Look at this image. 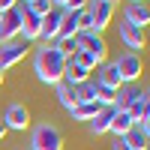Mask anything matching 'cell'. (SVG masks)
<instances>
[{"label":"cell","mask_w":150,"mask_h":150,"mask_svg":"<svg viewBox=\"0 0 150 150\" xmlns=\"http://www.w3.org/2000/svg\"><path fill=\"white\" fill-rule=\"evenodd\" d=\"M114 114H117V111L111 108V105L99 108V114H96L93 120H87V132H90V135H96V138H99V135H105V132L111 129V120H114Z\"/></svg>","instance_id":"4fadbf2b"},{"label":"cell","mask_w":150,"mask_h":150,"mask_svg":"<svg viewBox=\"0 0 150 150\" xmlns=\"http://www.w3.org/2000/svg\"><path fill=\"white\" fill-rule=\"evenodd\" d=\"M15 6H18V0H0V15L9 12V9H15Z\"/></svg>","instance_id":"d4e9b609"},{"label":"cell","mask_w":150,"mask_h":150,"mask_svg":"<svg viewBox=\"0 0 150 150\" xmlns=\"http://www.w3.org/2000/svg\"><path fill=\"white\" fill-rule=\"evenodd\" d=\"M24 54H27V45L21 39H12V42H0V72L12 69L15 63H21Z\"/></svg>","instance_id":"ba28073f"},{"label":"cell","mask_w":150,"mask_h":150,"mask_svg":"<svg viewBox=\"0 0 150 150\" xmlns=\"http://www.w3.org/2000/svg\"><path fill=\"white\" fill-rule=\"evenodd\" d=\"M0 84H3V72H0Z\"/></svg>","instance_id":"1f68e13d"},{"label":"cell","mask_w":150,"mask_h":150,"mask_svg":"<svg viewBox=\"0 0 150 150\" xmlns=\"http://www.w3.org/2000/svg\"><path fill=\"white\" fill-rule=\"evenodd\" d=\"M75 42H78L81 51L93 54L99 66L108 60V42H105V36H102V33H78V36H75Z\"/></svg>","instance_id":"3957f363"},{"label":"cell","mask_w":150,"mask_h":150,"mask_svg":"<svg viewBox=\"0 0 150 150\" xmlns=\"http://www.w3.org/2000/svg\"><path fill=\"white\" fill-rule=\"evenodd\" d=\"M114 63H117V69H120V78H123V84H138L141 72H144V63H141V57H138V54L123 51L120 57H114Z\"/></svg>","instance_id":"277c9868"},{"label":"cell","mask_w":150,"mask_h":150,"mask_svg":"<svg viewBox=\"0 0 150 150\" xmlns=\"http://www.w3.org/2000/svg\"><path fill=\"white\" fill-rule=\"evenodd\" d=\"M96 84H105V87H111V90H117V87H123V78H120V69H117V63L114 60H105L102 66L96 69V78H93Z\"/></svg>","instance_id":"30bf717a"},{"label":"cell","mask_w":150,"mask_h":150,"mask_svg":"<svg viewBox=\"0 0 150 150\" xmlns=\"http://www.w3.org/2000/svg\"><path fill=\"white\" fill-rule=\"evenodd\" d=\"M87 6V0H66V9L63 12H81Z\"/></svg>","instance_id":"cb8c5ba5"},{"label":"cell","mask_w":150,"mask_h":150,"mask_svg":"<svg viewBox=\"0 0 150 150\" xmlns=\"http://www.w3.org/2000/svg\"><path fill=\"white\" fill-rule=\"evenodd\" d=\"M21 18H24V6L18 3L15 9H9L0 15V42H12V39H18V33H21Z\"/></svg>","instance_id":"5b68a950"},{"label":"cell","mask_w":150,"mask_h":150,"mask_svg":"<svg viewBox=\"0 0 150 150\" xmlns=\"http://www.w3.org/2000/svg\"><path fill=\"white\" fill-rule=\"evenodd\" d=\"M99 108H102L99 102H78V105L69 111V117L78 120V123H87V120H93V117L99 114Z\"/></svg>","instance_id":"e0dca14e"},{"label":"cell","mask_w":150,"mask_h":150,"mask_svg":"<svg viewBox=\"0 0 150 150\" xmlns=\"http://www.w3.org/2000/svg\"><path fill=\"white\" fill-rule=\"evenodd\" d=\"M105 3H111V6H114V3H117V0H105Z\"/></svg>","instance_id":"f546056e"},{"label":"cell","mask_w":150,"mask_h":150,"mask_svg":"<svg viewBox=\"0 0 150 150\" xmlns=\"http://www.w3.org/2000/svg\"><path fill=\"white\" fill-rule=\"evenodd\" d=\"M3 135H6V126H3V120H0V141H3Z\"/></svg>","instance_id":"83f0119b"},{"label":"cell","mask_w":150,"mask_h":150,"mask_svg":"<svg viewBox=\"0 0 150 150\" xmlns=\"http://www.w3.org/2000/svg\"><path fill=\"white\" fill-rule=\"evenodd\" d=\"M87 78H90V72H87V69H81L78 63L66 60V66H63V78H60L66 87H78V84H84Z\"/></svg>","instance_id":"9a60e30c"},{"label":"cell","mask_w":150,"mask_h":150,"mask_svg":"<svg viewBox=\"0 0 150 150\" xmlns=\"http://www.w3.org/2000/svg\"><path fill=\"white\" fill-rule=\"evenodd\" d=\"M75 99H78V102H96V81L87 78L84 84H78L75 87Z\"/></svg>","instance_id":"ffe728a7"},{"label":"cell","mask_w":150,"mask_h":150,"mask_svg":"<svg viewBox=\"0 0 150 150\" xmlns=\"http://www.w3.org/2000/svg\"><path fill=\"white\" fill-rule=\"evenodd\" d=\"M114 93H117V90H111V87H105V84H96V102L102 105V108L114 102Z\"/></svg>","instance_id":"603a6c76"},{"label":"cell","mask_w":150,"mask_h":150,"mask_svg":"<svg viewBox=\"0 0 150 150\" xmlns=\"http://www.w3.org/2000/svg\"><path fill=\"white\" fill-rule=\"evenodd\" d=\"M138 93H141V87H138V84H123V87H117L111 108H114V111H126V108L132 105V99L138 96Z\"/></svg>","instance_id":"5bb4252c"},{"label":"cell","mask_w":150,"mask_h":150,"mask_svg":"<svg viewBox=\"0 0 150 150\" xmlns=\"http://www.w3.org/2000/svg\"><path fill=\"white\" fill-rule=\"evenodd\" d=\"M117 36H120V42L126 45V51H132V54H138L144 48V30L135 27V24H129V21L117 24Z\"/></svg>","instance_id":"9c48e42d"},{"label":"cell","mask_w":150,"mask_h":150,"mask_svg":"<svg viewBox=\"0 0 150 150\" xmlns=\"http://www.w3.org/2000/svg\"><path fill=\"white\" fill-rule=\"evenodd\" d=\"M15 150H30V147H15Z\"/></svg>","instance_id":"4dcf8cb0"},{"label":"cell","mask_w":150,"mask_h":150,"mask_svg":"<svg viewBox=\"0 0 150 150\" xmlns=\"http://www.w3.org/2000/svg\"><path fill=\"white\" fill-rule=\"evenodd\" d=\"M78 33H81V27H78V12H63V21H60L57 39H75Z\"/></svg>","instance_id":"2e32d148"},{"label":"cell","mask_w":150,"mask_h":150,"mask_svg":"<svg viewBox=\"0 0 150 150\" xmlns=\"http://www.w3.org/2000/svg\"><path fill=\"white\" fill-rule=\"evenodd\" d=\"M135 126V123H132V117L126 114V111H117V114H114V120H111V135H114V138H123V135H126L129 129Z\"/></svg>","instance_id":"d6986e66"},{"label":"cell","mask_w":150,"mask_h":150,"mask_svg":"<svg viewBox=\"0 0 150 150\" xmlns=\"http://www.w3.org/2000/svg\"><path fill=\"white\" fill-rule=\"evenodd\" d=\"M123 21H129V24H135V27H147L150 24V6L147 3H126L123 6Z\"/></svg>","instance_id":"7c38bea8"},{"label":"cell","mask_w":150,"mask_h":150,"mask_svg":"<svg viewBox=\"0 0 150 150\" xmlns=\"http://www.w3.org/2000/svg\"><path fill=\"white\" fill-rule=\"evenodd\" d=\"M51 6L54 9H66V0H51Z\"/></svg>","instance_id":"4316f807"},{"label":"cell","mask_w":150,"mask_h":150,"mask_svg":"<svg viewBox=\"0 0 150 150\" xmlns=\"http://www.w3.org/2000/svg\"><path fill=\"white\" fill-rule=\"evenodd\" d=\"M30 150H63V135L51 120H39L30 132Z\"/></svg>","instance_id":"7a4b0ae2"},{"label":"cell","mask_w":150,"mask_h":150,"mask_svg":"<svg viewBox=\"0 0 150 150\" xmlns=\"http://www.w3.org/2000/svg\"><path fill=\"white\" fill-rule=\"evenodd\" d=\"M54 93H57V102H60L63 111H72L75 105H78V99H75V87H66L63 81L54 84Z\"/></svg>","instance_id":"ac0fdd59"},{"label":"cell","mask_w":150,"mask_h":150,"mask_svg":"<svg viewBox=\"0 0 150 150\" xmlns=\"http://www.w3.org/2000/svg\"><path fill=\"white\" fill-rule=\"evenodd\" d=\"M123 138H126V144H129L132 150H147V135H144V132H138L135 126H132L126 135H123Z\"/></svg>","instance_id":"44dd1931"},{"label":"cell","mask_w":150,"mask_h":150,"mask_svg":"<svg viewBox=\"0 0 150 150\" xmlns=\"http://www.w3.org/2000/svg\"><path fill=\"white\" fill-rule=\"evenodd\" d=\"M63 66H66V57L54 48V42L36 45V51H33V75H36L39 84H48V87L60 84V78H63Z\"/></svg>","instance_id":"6da1fadb"},{"label":"cell","mask_w":150,"mask_h":150,"mask_svg":"<svg viewBox=\"0 0 150 150\" xmlns=\"http://www.w3.org/2000/svg\"><path fill=\"white\" fill-rule=\"evenodd\" d=\"M87 15L93 21V33H102L108 24H111V15H114V6L105 3V0H87Z\"/></svg>","instance_id":"52a82bcc"},{"label":"cell","mask_w":150,"mask_h":150,"mask_svg":"<svg viewBox=\"0 0 150 150\" xmlns=\"http://www.w3.org/2000/svg\"><path fill=\"white\" fill-rule=\"evenodd\" d=\"M126 3H147V0H126Z\"/></svg>","instance_id":"f1b7e54d"},{"label":"cell","mask_w":150,"mask_h":150,"mask_svg":"<svg viewBox=\"0 0 150 150\" xmlns=\"http://www.w3.org/2000/svg\"><path fill=\"white\" fill-rule=\"evenodd\" d=\"M0 120H3L6 132H9V129H12V132H24V129L30 126V111L24 108L21 102H9V105H6V111H3V117H0Z\"/></svg>","instance_id":"8992f818"},{"label":"cell","mask_w":150,"mask_h":150,"mask_svg":"<svg viewBox=\"0 0 150 150\" xmlns=\"http://www.w3.org/2000/svg\"><path fill=\"white\" fill-rule=\"evenodd\" d=\"M111 150H132V147L126 144V138H114V144H111Z\"/></svg>","instance_id":"484cf974"},{"label":"cell","mask_w":150,"mask_h":150,"mask_svg":"<svg viewBox=\"0 0 150 150\" xmlns=\"http://www.w3.org/2000/svg\"><path fill=\"white\" fill-rule=\"evenodd\" d=\"M60 21H63V9H51V12H45V15H42V33H39L42 42H54V39H57Z\"/></svg>","instance_id":"8fae6325"},{"label":"cell","mask_w":150,"mask_h":150,"mask_svg":"<svg viewBox=\"0 0 150 150\" xmlns=\"http://www.w3.org/2000/svg\"><path fill=\"white\" fill-rule=\"evenodd\" d=\"M54 48H57V51L69 60L75 51H78V42H75V39H54Z\"/></svg>","instance_id":"7402d4cb"}]
</instances>
